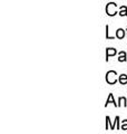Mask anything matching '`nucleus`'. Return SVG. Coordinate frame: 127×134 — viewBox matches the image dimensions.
<instances>
[{
  "label": "nucleus",
  "mask_w": 127,
  "mask_h": 134,
  "mask_svg": "<svg viewBox=\"0 0 127 134\" xmlns=\"http://www.w3.org/2000/svg\"><path fill=\"white\" fill-rule=\"evenodd\" d=\"M117 73L114 72V70H109V72H107V74H106V81H107L108 84H111V85H113V84H115L117 82Z\"/></svg>",
  "instance_id": "nucleus-1"
},
{
  "label": "nucleus",
  "mask_w": 127,
  "mask_h": 134,
  "mask_svg": "<svg viewBox=\"0 0 127 134\" xmlns=\"http://www.w3.org/2000/svg\"><path fill=\"white\" fill-rule=\"evenodd\" d=\"M116 3H114V2H109L107 7H106V12H107V15L108 16H115L117 14V10H116Z\"/></svg>",
  "instance_id": "nucleus-2"
},
{
  "label": "nucleus",
  "mask_w": 127,
  "mask_h": 134,
  "mask_svg": "<svg viewBox=\"0 0 127 134\" xmlns=\"http://www.w3.org/2000/svg\"><path fill=\"white\" fill-rule=\"evenodd\" d=\"M109 103H113L114 105L118 107V104H116V102H115V100H114V96H113V94H109V96H108L107 100H106V104H105V106H107Z\"/></svg>",
  "instance_id": "nucleus-4"
},
{
  "label": "nucleus",
  "mask_w": 127,
  "mask_h": 134,
  "mask_svg": "<svg viewBox=\"0 0 127 134\" xmlns=\"http://www.w3.org/2000/svg\"><path fill=\"white\" fill-rule=\"evenodd\" d=\"M119 15H120V16H127V8H126L125 6H122V7H120Z\"/></svg>",
  "instance_id": "nucleus-8"
},
{
  "label": "nucleus",
  "mask_w": 127,
  "mask_h": 134,
  "mask_svg": "<svg viewBox=\"0 0 127 134\" xmlns=\"http://www.w3.org/2000/svg\"><path fill=\"white\" fill-rule=\"evenodd\" d=\"M120 129H122V130H124V131H126V130H127V120L123 121V124H122Z\"/></svg>",
  "instance_id": "nucleus-10"
},
{
  "label": "nucleus",
  "mask_w": 127,
  "mask_h": 134,
  "mask_svg": "<svg viewBox=\"0 0 127 134\" xmlns=\"http://www.w3.org/2000/svg\"><path fill=\"white\" fill-rule=\"evenodd\" d=\"M116 49H114V48H108L107 49V52H106V60H108V58L111 57V56H114V55H116Z\"/></svg>",
  "instance_id": "nucleus-3"
},
{
  "label": "nucleus",
  "mask_w": 127,
  "mask_h": 134,
  "mask_svg": "<svg viewBox=\"0 0 127 134\" xmlns=\"http://www.w3.org/2000/svg\"><path fill=\"white\" fill-rule=\"evenodd\" d=\"M106 37H107V39H114V37L109 36V32H108V26H106Z\"/></svg>",
  "instance_id": "nucleus-11"
},
{
  "label": "nucleus",
  "mask_w": 127,
  "mask_h": 134,
  "mask_svg": "<svg viewBox=\"0 0 127 134\" xmlns=\"http://www.w3.org/2000/svg\"><path fill=\"white\" fill-rule=\"evenodd\" d=\"M119 83L122 84V85H126L127 84V75H125V74H122L120 76H119Z\"/></svg>",
  "instance_id": "nucleus-6"
},
{
  "label": "nucleus",
  "mask_w": 127,
  "mask_h": 134,
  "mask_svg": "<svg viewBox=\"0 0 127 134\" xmlns=\"http://www.w3.org/2000/svg\"><path fill=\"white\" fill-rule=\"evenodd\" d=\"M127 59L126 58V53L125 52H120L119 53V57H118V60L119 62H125Z\"/></svg>",
  "instance_id": "nucleus-7"
},
{
  "label": "nucleus",
  "mask_w": 127,
  "mask_h": 134,
  "mask_svg": "<svg viewBox=\"0 0 127 134\" xmlns=\"http://www.w3.org/2000/svg\"><path fill=\"white\" fill-rule=\"evenodd\" d=\"M118 102H119V104H118V107L122 106V105H127L126 104V98L125 97H119V99H118Z\"/></svg>",
  "instance_id": "nucleus-9"
},
{
  "label": "nucleus",
  "mask_w": 127,
  "mask_h": 134,
  "mask_svg": "<svg viewBox=\"0 0 127 134\" xmlns=\"http://www.w3.org/2000/svg\"><path fill=\"white\" fill-rule=\"evenodd\" d=\"M116 37H117V38H119V39L124 38V37H125V30H124V29H122V28L117 29V31H116Z\"/></svg>",
  "instance_id": "nucleus-5"
}]
</instances>
